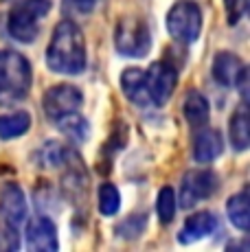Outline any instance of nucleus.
Returning <instances> with one entry per match:
<instances>
[{
	"mask_svg": "<svg viewBox=\"0 0 250 252\" xmlns=\"http://www.w3.org/2000/svg\"><path fill=\"white\" fill-rule=\"evenodd\" d=\"M46 64L60 75H79L86 68V40L81 29L70 20H62L53 31L46 48Z\"/></svg>",
	"mask_w": 250,
	"mask_h": 252,
	"instance_id": "obj_1",
	"label": "nucleus"
},
{
	"mask_svg": "<svg viewBox=\"0 0 250 252\" xmlns=\"http://www.w3.org/2000/svg\"><path fill=\"white\" fill-rule=\"evenodd\" d=\"M31 90V64L16 51H0V105L27 99Z\"/></svg>",
	"mask_w": 250,
	"mask_h": 252,
	"instance_id": "obj_2",
	"label": "nucleus"
},
{
	"mask_svg": "<svg viewBox=\"0 0 250 252\" xmlns=\"http://www.w3.org/2000/svg\"><path fill=\"white\" fill-rule=\"evenodd\" d=\"M51 11V0H22L16 7H11L7 18V31L13 40L22 44L35 42L40 27L37 22Z\"/></svg>",
	"mask_w": 250,
	"mask_h": 252,
	"instance_id": "obj_3",
	"label": "nucleus"
},
{
	"mask_svg": "<svg viewBox=\"0 0 250 252\" xmlns=\"http://www.w3.org/2000/svg\"><path fill=\"white\" fill-rule=\"evenodd\" d=\"M114 44L121 55L145 57L152 48V35L145 20L136 16L121 18L117 24V31H114Z\"/></svg>",
	"mask_w": 250,
	"mask_h": 252,
	"instance_id": "obj_4",
	"label": "nucleus"
},
{
	"mask_svg": "<svg viewBox=\"0 0 250 252\" xmlns=\"http://www.w3.org/2000/svg\"><path fill=\"white\" fill-rule=\"evenodd\" d=\"M167 31L180 44H193L202 31V11L195 2L182 0L167 13Z\"/></svg>",
	"mask_w": 250,
	"mask_h": 252,
	"instance_id": "obj_5",
	"label": "nucleus"
},
{
	"mask_svg": "<svg viewBox=\"0 0 250 252\" xmlns=\"http://www.w3.org/2000/svg\"><path fill=\"white\" fill-rule=\"evenodd\" d=\"M218 191V176L209 169L187 171L180 184V208H191Z\"/></svg>",
	"mask_w": 250,
	"mask_h": 252,
	"instance_id": "obj_6",
	"label": "nucleus"
},
{
	"mask_svg": "<svg viewBox=\"0 0 250 252\" xmlns=\"http://www.w3.org/2000/svg\"><path fill=\"white\" fill-rule=\"evenodd\" d=\"M81 103H84V96H81V90L75 88L70 84H60L53 86V88L46 90L44 94V114L49 121H60L62 116L79 112Z\"/></svg>",
	"mask_w": 250,
	"mask_h": 252,
	"instance_id": "obj_7",
	"label": "nucleus"
},
{
	"mask_svg": "<svg viewBox=\"0 0 250 252\" xmlns=\"http://www.w3.org/2000/svg\"><path fill=\"white\" fill-rule=\"evenodd\" d=\"M147 75V94H150V103L154 105H165L171 99L178 84V70L169 62H156L145 70Z\"/></svg>",
	"mask_w": 250,
	"mask_h": 252,
	"instance_id": "obj_8",
	"label": "nucleus"
},
{
	"mask_svg": "<svg viewBox=\"0 0 250 252\" xmlns=\"http://www.w3.org/2000/svg\"><path fill=\"white\" fill-rule=\"evenodd\" d=\"M27 248L31 252H55L60 248L57 228L49 217L37 215L27 224Z\"/></svg>",
	"mask_w": 250,
	"mask_h": 252,
	"instance_id": "obj_9",
	"label": "nucleus"
},
{
	"mask_svg": "<svg viewBox=\"0 0 250 252\" xmlns=\"http://www.w3.org/2000/svg\"><path fill=\"white\" fill-rule=\"evenodd\" d=\"M0 215H2L4 226L20 228V224L27 220V200L25 193L18 184H4L0 191Z\"/></svg>",
	"mask_w": 250,
	"mask_h": 252,
	"instance_id": "obj_10",
	"label": "nucleus"
},
{
	"mask_svg": "<svg viewBox=\"0 0 250 252\" xmlns=\"http://www.w3.org/2000/svg\"><path fill=\"white\" fill-rule=\"evenodd\" d=\"M244 70H246V66H244V62L239 60L235 53L222 51V53H218L213 60V77L224 88H235L239 77L244 75Z\"/></svg>",
	"mask_w": 250,
	"mask_h": 252,
	"instance_id": "obj_11",
	"label": "nucleus"
},
{
	"mask_svg": "<svg viewBox=\"0 0 250 252\" xmlns=\"http://www.w3.org/2000/svg\"><path fill=\"white\" fill-rule=\"evenodd\" d=\"M224 149V140H222V134L218 129H211V127H198L195 132V138H193V158L202 164L206 162H213L215 158L222 154Z\"/></svg>",
	"mask_w": 250,
	"mask_h": 252,
	"instance_id": "obj_12",
	"label": "nucleus"
},
{
	"mask_svg": "<svg viewBox=\"0 0 250 252\" xmlns=\"http://www.w3.org/2000/svg\"><path fill=\"white\" fill-rule=\"evenodd\" d=\"M215 230H218V217L202 211V213H195V215L187 217L182 230L178 232V241H180V244H193V241L209 237L211 232H215Z\"/></svg>",
	"mask_w": 250,
	"mask_h": 252,
	"instance_id": "obj_13",
	"label": "nucleus"
},
{
	"mask_svg": "<svg viewBox=\"0 0 250 252\" xmlns=\"http://www.w3.org/2000/svg\"><path fill=\"white\" fill-rule=\"evenodd\" d=\"M121 88L125 92V96H127L132 103L141 105V108L150 105V94H147V75H145V70H143V68H127V70H123Z\"/></svg>",
	"mask_w": 250,
	"mask_h": 252,
	"instance_id": "obj_14",
	"label": "nucleus"
},
{
	"mask_svg": "<svg viewBox=\"0 0 250 252\" xmlns=\"http://www.w3.org/2000/svg\"><path fill=\"white\" fill-rule=\"evenodd\" d=\"M230 143L237 152H246L250 145V121H248V108L246 101L235 110L230 119Z\"/></svg>",
	"mask_w": 250,
	"mask_h": 252,
	"instance_id": "obj_15",
	"label": "nucleus"
},
{
	"mask_svg": "<svg viewBox=\"0 0 250 252\" xmlns=\"http://www.w3.org/2000/svg\"><path fill=\"white\" fill-rule=\"evenodd\" d=\"M182 110H185V119L189 121V125L195 129L206 125V121H209V116H211L209 101L204 99V94H200V92H195V90H191L189 94H187Z\"/></svg>",
	"mask_w": 250,
	"mask_h": 252,
	"instance_id": "obj_16",
	"label": "nucleus"
},
{
	"mask_svg": "<svg viewBox=\"0 0 250 252\" xmlns=\"http://www.w3.org/2000/svg\"><path fill=\"white\" fill-rule=\"evenodd\" d=\"M226 213H228L230 224L237 230L246 232L250 228V208H248V193L242 191L237 195H233L226 204Z\"/></svg>",
	"mask_w": 250,
	"mask_h": 252,
	"instance_id": "obj_17",
	"label": "nucleus"
},
{
	"mask_svg": "<svg viewBox=\"0 0 250 252\" xmlns=\"http://www.w3.org/2000/svg\"><path fill=\"white\" fill-rule=\"evenodd\" d=\"M29 127H31L29 112H11V114L0 116V138L2 140L22 136V134L29 132Z\"/></svg>",
	"mask_w": 250,
	"mask_h": 252,
	"instance_id": "obj_18",
	"label": "nucleus"
},
{
	"mask_svg": "<svg viewBox=\"0 0 250 252\" xmlns=\"http://www.w3.org/2000/svg\"><path fill=\"white\" fill-rule=\"evenodd\" d=\"M55 125L62 129V134H66V136H68L70 140H75V143H84V140L88 138V134H90L88 121H86L79 112L62 116L60 121H55Z\"/></svg>",
	"mask_w": 250,
	"mask_h": 252,
	"instance_id": "obj_19",
	"label": "nucleus"
},
{
	"mask_svg": "<svg viewBox=\"0 0 250 252\" xmlns=\"http://www.w3.org/2000/svg\"><path fill=\"white\" fill-rule=\"evenodd\" d=\"M176 208H178L176 191L171 187L160 189V193H158V202H156V211H158V220H160V224H171V221H174Z\"/></svg>",
	"mask_w": 250,
	"mask_h": 252,
	"instance_id": "obj_20",
	"label": "nucleus"
},
{
	"mask_svg": "<svg viewBox=\"0 0 250 252\" xmlns=\"http://www.w3.org/2000/svg\"><path fill=\"white\" fill-rule=\"evenodd\" d=\"M119 206H121L119 189L114 187V184H110V182L101 184V189H99V211H101V215H105V217L117 215Z\"/></svg>",
	"mask_w": 250,
	"mask_h": 252,
	"instance_id": "obj_21",
	"label": "nucleus"
},
{
	"mask_svg": "<svg viewBox=\"0 0 250 252\" xmlns=\"http://www.w3.org/2000/svg\"><path fill=\"white\" fill-rule=\"evenodd\" d=\"M66 158H68V149L64 145L55 143V140H49V143L42 147L40 152V162L44 167H57V164H64Z\"/></svg>",
	"mask_w": 250,
	"mask_h": 252,
	"instance_id": "obj_22",
	"label": "nucleus"
},
{
	"mask_svg": "<svg viewBox=\"0 0 250 252\" xmlns=\"http://www.w3.org/2000/svg\"><path fill=\"white\" fill-rule=\"evenodd\" d=\"M145 226H147V215H132L117 226V232L123 239H136Z\"/></svg>",
	"mask_w": 250,
	"mask_h": 252,
	"instance_id": "obj_23",
	"label": "nucleus"
},
{
	"mask_svg": "<svg viewBox=\"0 0 250 252\" xmlns=\"http://www.w3.org/2000/svg\"><path fill=\"white\" fill-rule=\"evenodd\" d=\"M226 2V20L230 27H235L248 11V0H224Z\"/></svg>",
	"mask_w": 250,
	"mask_h": 252,
	"instance_id": "obj_24",
	"label": "nucleus"
},
{
	"mask_svg": "<svg viewBox=\"0 0 250 252\" xmlns=\"http://www.w3.org/2000/svg\"><path fill=\"white\" fill-rule=\"evenodd\" d=\"M16 248H18L16 228L4 226V232H0V250H16Z\"/></svg>",
	"mask_w": 250,
	"mask_h": 252,
	"instance_id": "obj_25",
	"label": "nucleus"
},
{
	"mask_svg": "<svg viewBox=\"0 0 250 252\" xmlns=\"http://www.w3.org/2000/svg\"><path fill=\"white\" fill-rule=\"evenodd\" d=\"M66 4H70L79 13H90L99 4V0H66Z\"/></svg>",
	"mask_w": 250,
	"mask_h": 252,
	"instance_id": "obj_26",
	"label": "nucleus"
}]
</instances>
